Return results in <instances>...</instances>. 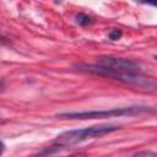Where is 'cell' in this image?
<instances>
[{
  "instance_id": "7",
  "label": "cell",
  "mask_w": 157,
  "mask_h": 157,
  "mask_svg": "<svg viewBox=\"0 0 157 157\" xmlns=\"http://www.w3.org/2000/svg\"><path fill=\"white\" fill-rule=\"evenodd\" d=\"M2 86H4V80H2V77L0 76V88H1Z\"/></svg>"
},
{
  "instance_id": "2",
  "label": "cell",
  "mask_w": 157,
  "mask_h": 157,
  "mask_svg": "<svg viewBox=\"0 0 157 157\" xmlns=\"http://www.w3.org/2000/svg\"><path fill=\"white\" fill-rule=\"evenodd\" d=\"M153 112L150 107L146 105H130V107H120L112 108L104 110H85V112H65L59 113L55 117L59 119H103V118H115L124 115H137L145 112Z\"/></svg>"
},
{
  "instance_id": "1",
  "label": "cell",
  "mask_w": 157,
  "mask_h": 157,
  "mask_svg": "<svg viewBox=\"0 0 157 157\" xmlns=\"http://www.w3.org/2000/svg\"><path fill=\"white\" fill-rule=\"evenodd\" d=\"M118 129H120L119 125L99 124V125H92V126H87V128H82V129L67 130V131H64L56 136L55 145L58 147L77 145V144H81L86 140H90L93 137H101L103 135L110 134L113 131H117Z\"/></svg>"
},
{
  "instance_id": "4",
  "label": "cell",
  "mask_w": 157,
  "mask_h": 157,
  "mask_svg": "<svg viewBox=\"0 0 157 157\" xmlns=\"http://www.w3.org/2000/svg\"><path fill=\"white\" fill-rule=\"evenodd\" d=\"M121 29H119V28H115V29H113V31H110L109 32V34H108V37H109V39H112V40H117V39H119L120 37H121Z\"/></svg>"
},
{
  "instance_id": "5",
  "label": "cell",
  "mask_w": 157,
  "mask_h": 157,
  "mask_svg": "<svg viewBox=\"0 0 157 157\" xmlns=\"http://www.w3.org/2000/svg\"><path fill=\"white\" fill-rule=\"evenodd\" d=\"M140 1L144 4H150L152 6H156V2H157V0H140Z\"/></svg>"
},
{
  "instance_id": "3",
  "label": "cell",
  "mask_w": 157,
  "mask_h": 157,
  "mask_svg": "<svg viewBox=\"0 0 157 157\" xmlns=\"http://www.w3.org/2000/svg\"><path fill=\"white\" fill-rule=\"evenodd\" d=\"M76 23L80 26H87V25L92 23V18L86 13H78V15H76Z\"/></svg>"
},
{
  "instance_id": "6",
  "label": "cell",
  "mask_w": 157,
  "mask_h": 157,
  "mask_svg": "<svg viewBox=\"0 0 157 157\" xmlns=\"http://www.w3.org/2000/svg\"><path fill=\"white\" fill-rule=\"evenodd\" d=\"M4 150H5V145H4V142L0 140V155L4 152Z\"/></svg>"
}]
</instances>
